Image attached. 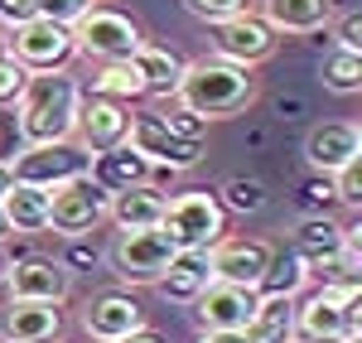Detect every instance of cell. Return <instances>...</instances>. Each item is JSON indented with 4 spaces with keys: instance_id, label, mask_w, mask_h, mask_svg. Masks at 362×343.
Listing matches in <instances>:
<instances>
[{
    "instance_id": "cell-29",
    "label": "cell",
    "mask_w": 362,
    "mask_h": 343,
    "mask_svg": "<svg viewBox=\"0 0 362 343\" xmlns=\"http://www.w3.org/2000/svg\"><path fill=\"white\" fill-rule=\"evenodd\" d=\"M319 78H324V87H329V92H338V97L362 92V54L329 49V54H324V63H319Z\"/></svg>"
},
{
    "instance_id": "cell-33",
    "label": "cell",
    "mask_w": 362,
    "mask_h": 343,
    "mask_svg": "<svg viewBox=\"0 0 362 343\" xmlns=\"http://www.w3.org/2000/svg\"><path fill=\"white\" fill-rule=\"evenodd\" d=\"M155 116L165 121V126L174 131V136H179V141H189V145H203V141H208V126H213L208 116L189 112V107H184V102H174V97H169L165 112H155Z\"/></svg>"
},
{
    "instance_id": "cell-22",
    "label": "cell",
    "mask_w": 362,
    "mask_h": 343,
    "mask_svg": "<svg viewBox=\"0 0 362 343\" xmlns=\"http://www.w3.org/2000/svg\"><path fill=\"white\" fill-rule=\"evenodd\" d=\"M92 179L102 184V189H131V184H150V174H155V165L145 160V155H136L131 145H116V150H102V155H92Z\"/></svg>"
},
{
    "instance_id": "cell-19",
    "label": "cell",
    "mask_w": 362,
    "mask_h": 343,
    "mask_svg": "<svg viewBox=\"0 0 362 343\" xmlns=\"http://www.w3.org/2000/svg\"><path fill=\"white\" fill-rule=\"evenodd\" d=\"M165 199L155 184H131V189H116L112 203H107V218H112L121 232L136 228H160V213H165Z\"/></svg>"
},
{
    "instance_id": "cell-34",
    "label": "cell",
    "mask_w": 362,
    "mask_h": 343,
    "mask_svg": "<svg viewBox=\"0 0 362 343\" xmlns=\"http://www.w3.org/2000/svg\"><path fill=\"white\" fill-rule=\"evenodd\" d=\"M334 179V194H338V203L343 208H362V155L358 160H348L338 174H329Z\"/></svg>"
},
{
    "instance_id": "cell-3",
    "label": "cell",
    "mask_w": 362,
    "mask_h": 343,
    "mask_svg": "<svg viewBox=\"0 0 362 343\" xmlns=\"http://www.w3.org/2000/svg\"><path fill=\"white\" fill-rule=\"evenodd\" d=\"M160 232H165L179 252H208L213 242L227 237V213H223V203H218V194H208V189H184V194L165 199Z\"/></svg>"
},
{
    "instance_id": "cell-16",
    "label": "cell",
    "mask_w": 362,
    "mask_h": 343,
    "mask_svg": "<svg viewBox=\"0 0 362 343\" xmlns=\"http://www.w3.org/2000/svg\"><path fill=\"white\" fill-rule=\"evenodd\" d=\"M140 324H145V310H140L136 295H126V290H102V295H92L83 305V329H87V339H97V343L126 339Z\"/></svg>"
},
{
    "instance_id": "cell-13",
    "label": "cell",
    "mask_w": 362,
    "mask_h": 343,
    "mask_svg": "<svg viewBox=\"0 0 362 343\" xmlns=\"http://www.w3.org/2000/svg\"><path fill=\"white\" fill-rule=\"evenodd\" d=\"M261 295L251 286H227V281H208L203 295L194 300L198 329H223V334H247L251 315H256Z\"/></svg>"
},
{
    "instance_id": "cell-26",
    "label": "cell",
    "mask_w": 362,
    "mask_h": 343,
    "mask_svg": "<svg viewBox=\"0 0 362 343\" xmlns=\"http://www.w3.org/2000/svg\"><path fill=\"white\" fill-rule=\"evenodd\" d=\"M247 343H295V300L261 295V305L247 324Z\"/></svg>"
},
{
    "instance_id": "cell-8",
    "label": "cell",
    "mask_w": 362,
    "mask_h": 343,
    "mask_svg": "<svg viewBox=\"0 0 362 343\" xmlns=\"http://www.w3.org/2000/svg\"><path fill=\"white\" fill-rule=\"evenodd\" d=\"M362 334V300L338 305L324 290L295 300V343H343Z\"/></svg>"
},
{
    "instance_id": "cell-21",
    "label": "cell",
    "mask_w": 362,
    "mask_h": 343,
    "mask_svg": "<svg viewBox=\"0 0 362 343\" xmlns=\"http://www.w3.org/2000/svg\"><path fill=\"white\" fill-rule=\"evenodd\" d=\"M261 20L276 34H314L334 20V0H261Z\"/></svg>"
},
{
    "instance_id": "cell-43",
    "label": "cell",
    "mask_w": 362,
    "mask_h": 343,
    "mask_svg": "<svg viewBox=\"0 0 362 343\" xmlns=\"http://www.w3.org/2000/svg\"><path fill=\"white\" fill-rule=\"evenodd\" d=\"M10 184H15V179H10V165H5V160H0V194H5V189H10Z\"/></svg>"
},
{
    "instance_id": "cell-28",
    "label": "cell",
    "mask_w": 362,
    "mask_h": 343,
    "mask_svg": "<svg viewBox=\"0 0 362 343\" xmlns=\"http://www.w3.org/2000/svg\"><path fill=\"white\" fill-rule=\"evenodd\" d=\"M92 92L97 97H112V102H131V97H145V83H140L131 58H112V63H97Z\"/></svg>"
},
{
    "instance_id": "cell-44",
    "label": "cell",
    "mask_w": 362,
    "mask_h": 343,
    "mask_svg": "<svg viewBox=\"0 0 362 343\" xmlns=\"http://www.w3.org/2000/svg\"><path fill=\"white\" fill-rule=\"evenodd\" d=\"M0 242H10V218H5V208H0Z\"/></svg>"
},
{
    "instance_id": "cell-7",
    "label": "cell",
    "mask_w": 362,
    "mask_h": 343,
    "mask_svg": "<svg viewBox=\"0 0 362 343\" xmlns=\"http://www.w3.org/2000/svg\"><path fill=\"white\" fill-rule=\"evenodd\" d=\"M5 54L15 58L25 73H49V68H68V58H78V49H73V29L68 25L34 15L20 29H10Z\"/></svg>"
},
{
    "instance_id": "cell-9",
    "label": "cell",
    "mask_w": 362,
    "mask_h": 343,
    "mask_svg": "<svg viewBox=\"0 0 362 343\" xmlns=\"http://www.w3.org/2000/svg\"><path fill=\"white\" fill-rule=\"evenodd\" d=\"M174 242H169L160 228H136V232H121L112 247V266L121 281L131 286H155L165 276V266L174 261Z\"/></svg>"
},
{
    "instance_id": "cell-20",
    "label": "cell",
    "mask_w": 362,
    "mask_h": 343,
    "mask_svg": "<svg viewBox=\"0 0 362 343\" xmlns=\"http://www.w3.org/2000/svg\"><path fill=\"white\" fill-rule=\"evenodd\" d=\"M208 281H213L208 252H174V261L165 266V276L155 286H160V295H165L169 305H194Z\"/></svg>"
},
{
    "instance_id": "cell-23",
    "label": "cell",
    "mask_w": 362,
    "mask_h": 343,
    "mask_svg": "<svg viewBox=\"0 0 362 343\" xmlns=\"http://www.w3.org/2000/svg\"><path fill=\"white\" fill-rule=\"evenodd\" d=\"M0 208H5V218H10V232H25V237L49 232V189L10 184V189L0 194Z\"/></svg>"
},
{
    "instance_id": "cell-37",
    "label": "cell",
    "mask_w": 362,
    "mask_h": 343,
    "mask_svg": "<svg viewBox=\"0 0 362 343\" xmlns=\"http://www.w3.org/2000/svg\"><path fill=\"white\" fill-rule=\"evenodd\" d=\"M184 5H189V15L203 20V25H218L227 15H242L247 10V0H184Z\"/></svg>"
},
{
    "instance_id": "cell-4",
    "label": "cell",
    "mask_w": 362,
    "mask_h": 343,
    "mask_svg": "<svg viewBox=\"0 0 362 343\" xmlns=\"http://www.w3.org/2000/svg\"><path fill=\"white\" fill-rule=\"evenodd\" d=\"M5 165H10V179L15 184L58 189V184H68V179L92 170V155L78 141H49V145H20Z\"/></svg>"
},
{
    "instance_id": "cell-40",
    "label": "cell",
    "mask_w": 362,
    "mask_h": 343,
    "mask_svg": "<svg viewBox=\"0 0 362 343\" xmlns=\"http://www.w3.org/2000/svg\"><path fill=\"white\" fill-rule=\"evenodd\" d=\"M39 15V0H0V29L10 34V29H20L25 20Z\"/></svg>"
},
{
    "instance_id": "cell-6",
    "label": "cell",
    "mask_w": 362,
    "mask_h": 343,
    "mask_svg": "<svg viewBox=\"0 0 362 343\" xmlns=\"http://www.w3.org/2000/svg\"><path fill=\"white\" fill-rule=\"evenodd\" d=\"M107 203H112V189H102L92 174H78L49 189V228L63 237H87L97 223H107Z\"/></svg>"
},
{
    "instance_id": "cell-41",
    "label": "cell",
    "mask_w": 362,
    "mask_h": 343,
    "mask_svg": "<svg viewBox=\"0 0 362 343\" xmlns=\"http://www.w3.org/2000/svg\"><path fill=\"white\" fill-rule=\"evenodd\" d=\"M116 343H169L160 329H150V324H140V329H131L126 339H116Z\"/></svg>"
},
{
    "instance_id": "cell-5",
    "label": "cell",
    "mask_w": 362,
    "mask_h": 343,
    "mask_svg": "<svg viewBox=\"0 0 362 343\" xmlns=\"http://www.w3.org/2000/svg\"><path fill=\"white\" fill-rule=\"evenodd\" d=\"M145 44L140 25L126 15V10H112V5H92L83 20L73 25V49L83 58H97V63H112V58H131Z\"/></svg>"
},
{
    "instance_id": "cell-10",
    "label": "cell",
    "mask_w": 362,
    "mask_h": 343,
    "mask_svg": "<svg viewBox=\"0 0 362 343\" xmlns=\"http://www.w3.org/2000/svg\"><path fill=\"white\" fill-rule=\"evenodd\" d=\"M276 29L266 25L261 15H227L213 25V58H227V63H242V68H256V63H266V58L276 54Z\"/></svg>"
},
{
    "instance_id": "cell-31",
    "label": "cell",
    "mask_w": 362,
    "mask_h": 343,
    "mask_svg": "<svg viewBox=\"0 0 362 343\" xmlns=\"http://www.w3.org/2000/svg\"><path fill=\"white\" fill-rule=\"evenodd\" d=\"M218 203H223V213H261L271 194H266V184L261 179H247V174H232L223 189H218Z\"/></svg>"
},
{
    "instance_id": "cell-25",
    "label": "cell",
    "mask_w": 362,
    "mask_h": 343,
    "mask_svg": "<svg viewBox=\"0 0 362 343\" xmlns=\"http://www.w3.org/2000/svg\"><path fill=\"white\" fill-rule=\"evenodd\" d=\"M309 290V266L290 247H276L271 261H266V271H261V281H256V295H280V300H300Z\"/></svg>"
},
{
    "instance_id": "cell-14",
    "label": "cell",
    "mask_w": 362,
    "mask_h": 343,
    "mask_svg": "<svg viewBox=\"0 0 362 343\" xmlns=\"http://www.w3.org/2000/svg\"><path fill=\"white\" fill-rule=\"evenodd\" d=\"M0 276H5L10 300H49V305H63L68 290H73V276L58 266V257H15L10 266H0Z\"/></svg>"
},
{
    "instance_id": "cell-42",
    "label": "cell",
    "mask_w": 362,
    "mask_h": 343,
    "mask_svg": "<svg viewBox=\"0 0 362 343\" xmlns=\"http://www.w3.org/2000/svg\"><path fill=\"white\" fill-rule=\"evenodd\" d=\"M198 343H247V334H223V329H198Z\"/></svg>"
},
{
    "instance_id": "cell-32",
    "label": "cell",
    "mask_w": 362,
    "mask_h": 343,
    "mask_svg": "<svg viewBox=\"0 0 362 343\" xmlns=\"http://www.w3.org/2000/svg\"><path fill=\"white\" fill-rule=\"evenodd\" d=\"M295 203H300V213H305V218H334V208H338L334 179H329V174L305 179V184H300V194H295Z\"/></svg>"
},
{
    "instance_id": "cell-36",
    "label": "cell",
    "mask_w": 362,
    "mask_h": 343,
    "mask_svg": "<svg viewBox=\"0 0 362 343\" xmlns=\"http://www.w3.org/2000/svg\"><path fill=\"white\" fill-rule=\"evenodd\" d=\"M92 5H97V0H39V15L73 29V25H78V20L87 15V10H92Z\"/></svg>"
},
{
    "instance_id": "cell-12",
    "label": "cell",
    "mask_w": 362,
    "mask_h": 343,
    "mask_svg": "<svg viewBox=\"0 0 362 343\" xmlns=\"http://www.w3.org/2000/svg\"><path fill=\"white\" fill-rule=\"evenodd\" d=\"M126 131H131V107H126V102H112V97L83 92V102H78V126H73V141L83 145L87 155H102V150L126 145Z\"/></svg>"
},
{
    "instance_id": "cell-38",
    "label": "cell",
    "mask_w": 362,
    "mask_h": 343,
    "mask_svg": "<svg viewBox=\"0 0 362 343\" xmlns=\"http://www.w3.org/2000/svg\"><path fill=\"white\" fill-rule=\"evenodd\" d=\"M334 49H348V54H362V15H358V10H348V15H338V25H334Z\"/></svg>"
},
{
    "instance_id": "cell-35",
    "label": "cell",
    "mask_w": 362,
    "mask_h": 343,
    "mask_svg": "<svg viewBox=\"0 0 362 343\" xmlns=\"http://www.w3.org/2000/svg\"><path fill=\"white\" fill-rule=\"evenodd\" d=\"M25 83H29V73L0 49V107H15V97L25 92Z\"/></svg>"
},
{
    "instance_id": "cell-39",
    "label": "cell",
    "mask_w": 362,
    "mask_h": 343,
    "mask_svg": "<svg viewBox=\"0 0 362 343\" xmlns=\"http://www.w3.org/2000/svg\"><path fill=\"white\" fill-rule=\"evenodd\" d=\"M58 266H63L68 276H73V271H83V266H97V247H92V242H83V237H68V247H63Z\"/></svg>"
},
{
    "instance_id": "cell-45",
    "label": "cell",
    "mask_w": 362,
    "mask_h": 343,
    "mask_svg": "<svg viewBox=\"0 0 362 343\" xmlns=\"http://www.w3.org/2000/svg\"><path fill=\"white\" fill-rule=\"evenodd\" d=\"M343 343H362V334H353V339H343Z\"/></svg>"
},
{
    "instance_id": "cell-27",
    "label": "cell",
    "mask_w": 362,
    "mask_h": 343,
    "mask_svg": "<svg viewBox=\"0 0 362 343\" xmlns=\"http://www.w3.org/2000/svg\"><path fill=\"white\" fill-rule=\"evenodd\" d=\"M338 247H348V232H343V223H334V218H305V223L295 228V242H290V252L305 261V266L334 257Z\"/></svg>"
},
{
    "instance_id": "cell-11",
    "label": "cell",
    "mask_w": 362,
    "mask_h": 343,
    "mask_svg": "<svg viewBox=\"0 0 362 343\" xmlns=\"http://www.w3.org/2000/svg\"><path fill=\"white\" fill-rule=\"evenodd\" d=\"M126 145H131L136 155H145L150 165H165V170H174V174L194 170L198 160H203V145L179 141V136H174V131H169V126H165V121H160L155 112H140V116H131Z\"/></svg>"
},
{
    "instance_id": "cell-17",
    "label": "cell",
    "mask_w": 362,
    "mask_h": 343,
    "mask_svg": "<svg viewBox=\"0 0 362 343\" xmlns=\"http://www.w3.org/2000/svg\"><path fill=\"white\" fill-rule=\"evenodd\" d=\"M63 334V315L49 300H5L0 343H54Z\"/></svg>"
},
{
    "instance_id": "cell-15",
    "label": "cell",
    "mask_w": 362,
    "mask_h": 343,
    "mask_svg": "<svg viewBox=\"0 0 362 343\" xmlns=\"http://www.w3.org/2000/svg\"><path fill=\"white\" fill-rule=\"evenodd\" d=\"M271 242H256V237H223L208 247V266H213V281H227V286H251L261 281L266 261H271Z\"/></svg>"
},
{
    "instance_id": "cell-2",
    "label": "cell",
    "mask_w": 362,
    "mask_h": 343,
    "mask_svg": "<svg viewBox=\"0 0 362 343\" xmlns=\"http://www.w3.org/2000/svg\"><path fill=\"white\" fill-rule=\"evenodd\" d=\"M256 97H261L256 73L242 68V63H227V58H198V63H184V78H179V92H174V102H184L189 112L208 116V121L242 116Z\"/></svg>"
},
{
    "instance_id": "cell-1",
    "label": "cell",
    "mask_w": 362,
    "mask_h": 343,
    "mask_svg": "<svg viewBox=\"0 0 362 343\" xmlns=\"http://www.w3.org/2000/svg\"><path fill=\"white\" fill-rule=\"evenodd\" d=\"M78 102H83V87H78V78L68 68L29 73L25 92L15 97V136H20V145L73 141Z\"/></svg>"
},
{
    "instance_id": "cell-18",
    "label": "cell",
    "mask_w": 362,
    "mask_h": 343,
    "mask_svg": "<svg viewBox=\"0 0 362 343\" xmlns=\"http://www.w3.org/2000/svg\"><path fill=\"white\" fill-rule=\"evenodd\" d=\"M362 155V126L358 121H324L305 141V160L314 174H338L348 160Z\"/></svg>"
},
{
    "instance_id": "cell-24",
    "label": "cell",
    "mask_w": 362,
    "mask_h": 343,
    "mask_svg": "<svg viewBox=\"0 0 362 343\" xmlns=\"http://www.w3.org/2000/svg\"><path fill=\"white\" fill-rule=\"evenodd\" d=\"M131 63H136L140 83H145V97H174L179 92V78H184V58L179 54H169L160 44H140L131 54Z\"/></svg>"
},
{
    "instance_id": "cell-30",
    "label": "cell",
    "mask_w": 362,
    "mask_h": 343,
    "mask_svg": "<svg viewBox=\"0 0 362 343\" xmlns=\"http://www.w3.org/2000/svg\"><path fill=\"white\" fill-rule=\"evenodd\" d=\"M309 281H319V286H362V252L348 242V247H338L334 257L314 261L309 266Z\"/></svg>"
}]
</instances>
